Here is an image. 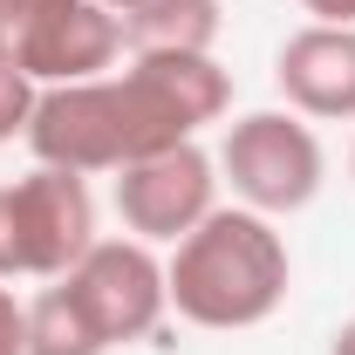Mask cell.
I'll return each mask as SVG.
<instances>
[{
	"mask_svg": "<svg viewBox=\"0 0 355 355\" xmlns=\"http://www.w3.org/2000/svg\"><path fill=\"white\" fill-rule=\"evenodd\" d=\"M232 103V76L212 55H130L123 76L55 83L35 96L28 150L55 171H123L150 150L191 144Z\"/></svg>",
	"mask_w": 355,
	"mask_h": 355,
	"instance_id": "cell-1",
	"label": "cell"
},
{
	"mask_svg": "<svg viewBox=\"0 0 355 355\" xmlns=\"http://www.w3.org/2000/svg\"><path fill=\"white\" fill-rule=\"evenodd\" d=\"M164 294L191 328H260L287 301V239L266 212L212 205L164 260Z\"/></svg>",
	"mask_w": 355,
	"mask_h": 355,
	"instance_id": "cell-2",
	"label": "cell"
},
{
	"mask_svg": "<svg viewBox=\"0 0 355 355\" xmlns=\"http://www.w3.org/2000/svg\"><path fill=\"white\" fill-rule=\"evenodd\" d=\"M123 55V14L96 0H0V62L35 89L110 76Z\"/></svg>",
	"mask_w": 355,
	"mask_h": 355,
	"instance_id": "cell-3",
	"label": "cell"
},
{
	"mask_svg": "<svg viewBox=\"0 0 355 355\" xmlns=\"http://www.w3.org/2000/svg\"><path fill=\"white\" fill-rule=\"evenodd\" d=\"M219 171H225V184L239 191L246 212L280 219V212L314 205V191H321V178H328V157H321V137H314L301 116H287V110H253V116H239V123L225 130Z\"/></svg>",
	"mask_w": 355,
	"mask_h": 355,
	"instance_id": "cell-4",
	"label": "cell"
},
{
	"mask_svg": "<svg viewBox=\"0 0 355 355\" xmlns=\"http://www.w3.org/2000/svg\"><path fill=\"white\" fill-rule=\"evenodd\" d=\"M212 205H219V164L198 144L150 150L116 171V212L130 225V239H144V246H178Z\"/></svg>",
	"mask_w": 355,
	"mask_h": 355,
	"instance_id": "cell-5",
	"label": "cell"
},
{
	"mask_svg": "<svg viewBox=\"0 0 355 355\" xmlns=\"http://www.w3.org/2000/svg\"><path fill=\"white\" fill-rule=\"evenodd\" d=\"M62 280L76 287V301L89 308V321L103 328L110 349L144 342V335L164 321V308H171V294H164V260H157L144 239H96Z\"/></svg>",
	"mask_w": 355,
	"mask_h": 355,
	"instance_id": "cell-6",
	"label": "cell"
},
{
	"mask_svg": "<svg viewBox=\"0 0 355 355\" xmlns=\"http://www.w3.org/2000/svg\"><path fill=\"white\" fill-rule=\"evenodd\" d=\"M7 212H14L21 273H35V280H62L96 246V198L76 171L35 164L28 178L7 184Z\"/></svg>",
	"mask_w": 355,
	"mask_h": 355,
	"instance_id": "cell-7",
	"label": "cell"
},
{
	"mask_svg": "<svg viewBox=\"0 0 355 355\" xmlns=\"http://www.w3.org/2000/svg\"><path fill=\"white\" fill-rule=\"evenodd\" d=\"M273 83L294 103V116H321V123L355 116V28H328V21L294 28L273 55Z\"/></svg>",
	"mask_w": 355,
	"mask_h": 355,
	"instance_id": "cell-8",
	"label": "cell"
},
{
	"mask_svg": "<svg viewBox=\"0 0 355 355\" xmlns=\"http://www.w3.org/2000/svg\"><path fill=\"white\" fill-rule=\"evenodd\" d=\"M225 14L219 0H144L123 14L130 55H212Z\"/></svg>",
	"mask_w": 355,
	"mask_h": 355,
	"instance_id": "cell-9",
	"label": "cell"
},
{
	"mask_svg": "<svg viewBox=\"0 0 355 355\" xmlns=\"http://www.w3.org/2000/svg\"><path fill=\"white\" fill-rule=\"evenodd\" d=\"M28 355H110L103 328L89 321V308L76 301L69 280H55L28 301Z\"/></svg>",
	"mask_w": 355,
	"mask_h": 355,
	"instance_id": "cell-10",
	"label": "cell"
},
{
	"mask_svg": "<svg viewBox=\"0 0 355 355\" xmlns=\"http://www.w3.org/2000/svg\"><path fill=\"white\" fill-rule=\"evenodd\" d=\"M35 96H42V89L28 83L21 69H7V62H0V144L28 137V116H35Z\"/></svg>",
	"mask_w": 355,
	"mask_h": 355,
	"instance_id": "cell-11",
	"label": "cell"
},
{
	"mask_svg": "<svg viewBox=\"0 0 355 355\" xmlns=\"http://www.w3.org/2000/svg\"><path fill=\"white\" fill-rule=\"evenodd\" d=\"M0 355H28V301L0 287Z\"/></svg>",
	"mask_w": 355,
	"mask_h": 355,
	"instance_id": "cell-12",
	"label": "cell"
},
{
	"mask_svg": "<svg viewBox=\"0 0 355 355\" xmlns=\"http://www.w3.org/2000/svg\"><path fill=\"white\" fill-rule=\"evenodd\" d=\"M21 273V246H14V212H7V184H0V280Z\"/></svg>",
	"mask_w": 355,
	"mask_h": 355,
	"instance_id": "cell-13",
	"label": "cell"
},
{
	"mask_svg": "<svg viewBox=\"0 0 355 355\" xmlns=\"http://www.w3.org/2000/svg\"><path fill=\"white\" fill-rule=\"evenodd\" d=\"M314 21H328V28H355V0H301Z\"/></svg>",
	"mask_w": 355,
	"mask_h": 355,
	"instance_id": "cell-14",
	"label": "cell"
},
{
	"mask_svg": "<svg viewBox=\"0 0 355 355\" xmlns=\"http://www.w3.org/2000/svg\"><path fill=\"white\" fill-rule=\"evenodd\" d=\"M328 355H355V321H342V328H335V342H328Z\"/></svg>",
	"mask_w": 355,
	"mask_h": 355,
	"instance_id": "cell-15",
	"label": "cell"
},
{
	"mask_svg": "<svg viewBox=\"0 0 355 355\" xmlns=\"http://www.w3.org/2000/svg\"><path fill=\"white\" fill-rule=\"evenodd\" d=\"M96 7H110V14H130V7H144V0H96Z\"/></svg>",
	"mask_w": 355,
	"mask_h": 355,
	"instance_id": "cell-16",
	"label": "cell"
},
{
	"mask_svg": "<svg viewBox=\"0 0 355 355\" xmlns=\"http://www.w3.org/2000/svg\"><path fill=\"white\" fill-rule=\"evenodd\" d=\"M349 178H355V150H349Z\"/></svg>",
	"mask_w": 355,
	"mask_h": 355,
	"instance_id": "cell-17",
	"label": "cell"
}]
</instances>
